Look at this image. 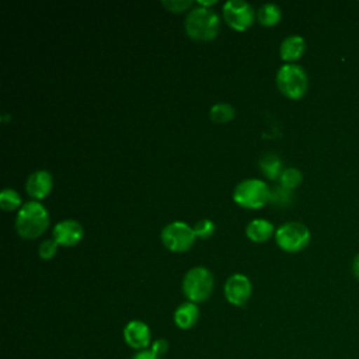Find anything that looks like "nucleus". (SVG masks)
Here are the masks:
<instances>
[{
	"label": "nucleus",
	"instance_id": "f257e3e1",
	"mask_svg": "<svg viewBox=\"0 0 359 359\" xmlns=\"http://www.w3.org/2000/svg\"><path fill=\"white\" fill-rule=\"evenodd\" d=\"M49 224L46 208L36 201L25 202L15 217V230L22 238L39 237Z\"/></svg>",
	"mask_w": 359,
	"mask_h": 359
},
{
	"label": "nucleus",
	"instance_id": "f03ea898",
	"mask_svg": "<svg viewBox=\"0 0 359 359\" xmlns=\"http://www.w3.org/2000/svg\"><path fill=\"white\" fill-rule=\"evenodd\" d=\"M187 34L196 41H210L220 29L219 15L208 7L192 8L185 18Z\"/></svg>",
	"mask_w": 359,
	"mask_h": 359
},
{
	"label": "nucleus",
	"instance_id": "7ed1b4c3",
	"mask_svg": "<svg viewBox=\"0 0 359 359\" xmlns=\"http://www.w3.org/2000/svg\"><path fill=\"white\" fill-rule=\"evenodd\" d=\"M276 86L290 100H300L309 88L306 70L294 63H286L276 72Z\"/></svg>",
	"mask_w": 359,
	"mask_h": 359
},
{
	"label": "nucleus",
	"instance_id": "20e7f679",
	"mask_svg": "<svg viewBox=\"0 0 359 359\" xmlns=\"http://www.w3.org/2000/svg\"><path fill=\"white\" fill-rule=\"evenodd\" d=\"M233 199L237 205L247 209H258L271 199V189L265 181L248 178L238 182L233 191Z\"/></svg>",
	"mask_w": 359,
	"mask_h": 359
},
{
	"label": "nucleus",
	"instance_id": "39448f33",
	"mask_svg": "<svg viewBox=\"0 0 359 359\" xmlns=\"http://www.w3.org/2000/svg\"><path fill=\"white\" fill-rule=\"evenodd\" d=\"M213 290V273L205 266L191 268L182 279V292L188 302L202 303L208 300Z\"/></svg>",
	"mask_w": 359,
	"mask_h": 359
},
{
	"label": "nucleus",
	"instance_id": "423d86ee",
	"mask_svg": "<svg viewBox=\"0 0 359 359\" xmlns=\"http://www.w3.org/2000/svg\"><path fill=\"white\" fill-rule=\"evenodd\" d=\"M275 240L283 251L297 252L310 243V230L300 222H287L275 231Z\"/></svg>",
	"mask_w": 359,
	"mask_h": 359
},
{
	"label": "nucleus",
	"instance_id": "0eeeda50",
	"mask_svg": "<svg viewBox=\"0 0 359 359\" xmlns=\"http://www.w3.org/2000/svg\"><path fill=\"white\" fill-rule=\"evenodd\" d=\"M196 234L194 227L188 226L185 222H172L164 226L161 230V241L165 248L174 252H182L192 247Z\"/></svg>",
	"mask_w": 359,
	"mask_h": 359
},
{
	"label": "nucleus",
	"instance_id": "6e6552de",
	"mask_svg": "<svg viewBox=\"0 0 359 359\" xmlns=\"http://www.w3.org/2000/svg\"><path fill=\"white\" fill-rule=\"evenodd\" d=\"M223 17L231 28L244 31L252 25L255 11L252 6L244 0H229L223 6Z\"/></svg>",
	"mask_w": 359,
	"mask_h": 359
},
{
	"label": "nucleus",
	"instance_id": "1a4fd4ad",
	"mask_svg": "<svg viewBox=\"0 0 359 359\" xmlns=\"http://www.w3.org/2000/svg\"><path fill=\"white\" fill-rule=\"evenodd\" d=\"M251 282L243 273L231 275L224 283V296L234 306H244L251 296Z\"/></svg>",
	"mask_w": 359,
	"mask_h": 359
},
{
	"label": "nucleus",
	"instance_id": "9d476101",
	"mask_svg": "<svg viewBox=\"0 0 359 359\" xmlns=\"http://www.w3.org/2000/svg\"><path fill=\"white\" fill-rule=\"evenodd\" d=\"M123 339L130 348L136 351L149 349V345L151 342L150 328L146 323L140 320H132L123 328Z\"/></svg>",
	"mask_w": 359,
	"mask_h": 359
},
{
	"label": "nucleus",
	"instance_id": "9b49d317",
	"mask_svg": "<svg viewBox=\"0 0 359 359\" xmlns=\"http://www.w3.org/2000/svg\"><path fill=\"white\" fill-rule=\"evenodd\" d=\"M84 230L81 224L77 220L66 219L53 227V238L57 241V244L65 247L76 245L83 238Z\"/></svg>",
	"mask_w": 359,
	"mask_h": 359
},
{
	"label": "nucleus",
	"instance_id": "f8f14e48",
	"mask_svg": "<svg viewBox=\"0 0 359 359\" xmlns=\"http://www.w3.org/2000/svg\"><path fill=\"white\" fill-rule=\"evenodd\" d=\"M52 185H53V181H52L50 172L45 170H38L28 177L25 189L28 195L32 196L34 199H43L45 196L49 195Z\"/></svg>",
	"mask_w": 359,
	"mask_h": 359
},
{
	"label": "nucleus",
	"instance_id": "ddd939ff",
	"mask_svg": "<svg viewBox=\"0 0 359 359\" xmlns=\"http://www.w3.org/2000/svg\"><path fill=\"white\" fill-rule=\"evenodd\" d=\"M306 50V41L300 35H289L286 36L279 48V55L280 59L293 63L294 60L300 59Z\"/></svg>",
	"mask_w": 359,
	"mask_h": 359
},
{
	"label": "nucleus",
	"instance_id": "4468645a",
	"mask_svg": "<svg viewBox=\"0 0 359 359\" xmlns=\"http://www.w3.org/2000/svg\"><path fill=\"white\" fill-rule=\"evenodd\" d=\"M199 318V309L196 303L185 302L180 304L174 311V323L181 330H188L196 324Z\"/></svg>",
	"mask_w": 359,
	"mask_h": 359
},
{
	"label": "nucleus",
	"instance_id": "2eb2a0df",
	"mask_svg": "<svg viewBox=\"0 0 359 359\" xmlns=\"http://www.w3.org/2000/svg\"><path fill=\"white\" fill-rule=\"evenodd\" d=\"M245 234L252 241H266L273 234V224L265 219H254L247 224Z\"/></svg>",
	"mask_w": 359,
	"mask_h": 359
},
{
	"label": "nucleus",
	"instance_id": "dca6fc26",
	"mask_svg": "<svg viewBox=\"0 0 359 359\" xmlns=\"http://www.w3.org/2000/svg\"><path fill=\"white\" fill-rule=\"evenodd\" d=\"M259 167H261L264 175L271 178V180L279 178L282 171H283L282 170V160L275 153H265L259 158Z\"/></svg>",
	"mask_w": 359,
	"mask_h": 359
},
{
	"label": "nucleus",
	"instance_id": "f3484780",
	"mask_svg": "<svg viewBox=\"0 0 359 359\" xmlns=\"http://www.w3.org/2000/svg\"><path fill=\"white\" fill-rule=\"evenodd\" d=\"M258 21L265 25V27H272L275 24L279 22L280 17H282V10L278 4L273 3H265L258 8L257 13Z\"/></svg>",
	"mask_w": 359,
	"mask_h": 359
},
{
	"label": "nucleus",
	"instance_id": "a211bd4d",
	"mask_svg": "<svg viewBox=\"0 0 359 359\" xmlns=\"http://www.w3.org/2000/svg\"><path fill=\"white\" fill-rule=\"evenodd\" d=\"M209 116L216 123H224L231 121L236 116V109L233 105L227 102H219L210 108Z\"/></svg>",
	"mask_w": 359,
	"mask_h": 359
},
{
	"label": "nucleus",
	"instance_id": "6ab92c4d",
	"mask_svg": "<svg viewBox=\"0 0 359 359\" xmlns=\"http://www.w3.org/2000/svg\"><path fill=\"white\" fill-rule=\"evenodd\" d=\"M279 181H280V187L292 191L294 188H297L302 181H303V174L299 168L296 167H289V168H285L279 177Z\"/></svg>",
	"mask_w": 359,
	"mask_h": 359
},
{
	"label": "nucleus",
	"instance_id": "aec40b11",
	"mask_svg": "<svg viewBox=\"0 0 359 359\" xmlns=\"http://www.w3.org/2000/svg\"><path fill=\"white\" fill-rule=\"evenodd\" d=\"M22 206V199L20 194L11 188H4L0 195V208L3 210H14Z\"/></svg>",
	"mask_w": 359,
	"mask_h": 359
},
{
	"label": "nucleus",
	"instance_id": "412c9836",
	"mask_svg": "<svg viewBox=\"0 0 359 359\" xmlns=\"http://www.w3.org/2000/svg\"><path fill=\"white\" fill-rule=\"evenodd\" d=\"M273 203H278L280 206H286L292 202V192L283 187H276L271 191V199Z\"/></svg>",
	"mask_w": 359,
	"mask_h": 359
},
{
	"label": "nucleus",
	"instance_id": "4be33fe9",
	"mask_svg": "<svg viewBox=\"0 0 359 359\" xmlns=\"http://www.w3.org/2000/svg\"><path fill=\"white\" fill-rule=\"evenodd\" d=\"M194 231L196 234V237H201V238H208L210 237L213 233H215V223L209 219H202V220H198L194 226Z\"/></svg>",
	"mask_w": 359,
	"mask_h": 359
},
{
	"label": "nucleus",
	"instance_id": "5701e85b",
	"mask_svg": "<svg viewBox=\"0 0 359 359\" xmlns=\"http://www.w3.org/2000/svg\"><path fill=\"white\" fill-rule=\"evenodd\" d=\"M57 241L55 238H46L39 244L38 252L42 259H50L57 251Z\"/></svg>",
	"mask_w": 359,
	"mask_h": 359
},
{
	"label": "nucleus",
	"instance_id": "b1692460",
	"mask_svg": "<svg viewBox=\"0 0 359 359\" xmlns=\"http://www.w3.org/2000/svg\"><path fill=\"white\" fill-rule=\"evenodd\" d=\"M163 7H165L168 11L172 13H178V11H184L188 7H191L192 1L191 0H163L161 1Z\"/></svg>",
	"mask_w": 359,
	"mask_h": 359
},
{
	"label": "nucleus",
	"instance_id": "393cba45",
	"mask_svg": "<svg viewBox=\"0 0 359 359\" xmlns=\"http://www.w3.org/2000/svg\"><path fill=\"white\" fill-rule=\"evenodd\" d=\"M153 353H156L157 356H163L165 352H167V349H168V342L165 341V339H156L153 344H151V346L149 348Z\"/></svg>",
	"mask_w": 359,
	"mask_h": 359
},
{
	"label": "nucleus",
	"instance_id": "a878e982",
	"mask_svg": "<svg viewBox=\"0 0 359 359\" xmlns=\"http://www.w3.org/2000/svg\"><path fill=\"white\" fill-rule=\"evenodd\" d=\"M132 359H161V358L157 356L156 353H153L150 349H144V351H139L137 353H135L132 356Z\"/></svg>",
	"mask_w": 359,
	"mask_h": 359
},
{
	"label": "nucleus",
	"instance_id": "bb28decb",
	"mask_svg": "<svg viewBox=\"0 0 359 359\" xmlns=\"http://www.w3.org/2000/svg\"><path fill=\"white\" fill-rule=\"evenodd\" d=\"M352 273L359 280V252L355 255V258L352 261Z\"/></svg>",
	"mask_w": 359,
	"mask_h": 359
},
{
	"label": "nucleus",
	"instance_id": "cd10ccee",
	"mask_svg": "<svg viewBox=\"0 0 359 359\" xmlns=\"http://www.w3.org/2000/svg\"><path fill=\"white\" fill-rule=\"evenodd\" d=\"M215 3H216V0H198V4L202 7H206V6H210Z\"/></svg>",
	"mask_w": 359,
	"mask_h": 359
}]
</instances>
